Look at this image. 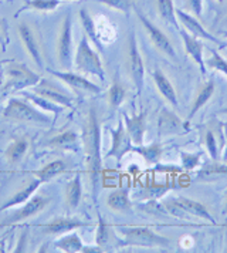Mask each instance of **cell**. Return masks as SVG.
<instances>
[{
	"label": "cell",
	"mask_w": 227,
	"mask_h": 253,
	"mask_svg": "<svg viewBox=\"0 0 227 253\" xmlns=\"http://www.w3.org/2000/svg\"><path fill=\"white\" fill-rule=\"evenodd\" d=\"M9 43H10V39H9L7 22L6 20H0V47H1L3 51H6Z\"/></svg>",
	"instance_id": "42"
},
{
	"label": "cell",
	"mask_w": 227,
	"mask_h": 253,
	"mask_svg": "<svg viewBox=\"0 0 227 253\" xmlns=\"http://www.w3.org/2000/svg\"><path fill=\"white\" fill-rule=\"evenodd\" d=\"M118 232L122 235L119 246H141V248H169L170 241L160 236L149 228L144 226H129L119 228Z\"/></svg>",
	"instance_id": "3"
},
{
	"label": "cell",
	"mask_w": 227,
	"mask_h": 253,
	"mask_svg": "<svg viewBox=\"0 0 227 253\" xmlns=\"http://www.w3.org/2000/svg\"><path fill=\"white\" fill-rule=\"evenodd\" d=\"M33 91L34 94L43 97V98L51 101V103L60 104V105L67 107V108H71V107H73V98H71V97H68L67 94H64V92H61L60 90H57L54 85L48 84V83L45 80H43V79H41V81H40L37 85H34Z\"/></svg>",
	"instance_id": "18"
},
{
	"label": "cell",
	"mask_w": 227,
	"mask_h": 253,
	"mask_svg": "<svg viewBox=\"0 0 227 253\" xmlns=\"http://www.w3.org/2000/svg\"><path fill=\"white\" fill-rule=\"evenodd\" d=\"M98 3L105 4L108 7H111L114 10H118V12H122L124 14H129V12L134 9V3L132 0H97Z\"/></svg>",
	"instance_id": "38"
},
{
	"label": "cell",
	"mask_w": 227,
	"mask_h": 253,
	"mask_svg": "<svg viewBox=\"0 0 227 253\" xmlns=\"http://www.w3.org/2000/svg\"><path fill=\"white\" fill-rule=\"evenodd\" d=\"M82 198V185H81V175L77 173L66 188V204L67 208L73 212L78 208Z\"/></svg>",
	"instance_id": "26"
},
{
	"label": "cell",
	"mask_w": 227,
	"mask_h": 253,
	"mask_svg": "<svg viewBox=\"0 0 227 253\" xmlns=\"http://www.w3.org/2000/svg\"><path fill=\"white\" fill-rule=\"evenodd\" d=\"M197 176L203 181H215L217 178L227 176V165L222 162L212 160V162H206L199 169Z\"/></svg>",
	"instance_id": "28"
},
{
	"label": "cell",
	"mask_w": 227,
	"mask_h": 253,
	"mask_svg": "<svg viewBox=\"0 0 227 253\" xmlns=\"http://www.w3.org/2000/svg\"><path fill=\"white\" fill-rule=\"evenodd\" d=\"M223 35H225V36H227V32H226V30H225V32H223Z\"/></svg>",
	"instance_id": "51"
},
{
	"label": "cell",
	"mask_w": 227,
	"mask_h": 253,
	"mask_svg": "<svg viewBox=\"0 0 227 253\" xmlns=\"http://www.w3.org/2000/svg\"><path fill=\"white\" fill-rule=\"evenodd\" d=\"M176 17L179 19V23L185 27V30H188V32L192 36H194V37L209 40V42L217 44L220 48H223V47L227 46V43H223V42H220L217 37H215L213 35H210V33L204 29L203 26H202V23H200L193 14H190V13H186L183 12V10H181V9H176Z\"/></svg>",
	"instance_id": "12"
},
{
	"label": "cell",
	"mask_w": 227,
	"mask_h": 253,
	"mask_svg": "<svg viewBox=\"0 0 227 253\" xmlns=\"http://www.w3.org/2000/svg\"><path fill=\"white\" fill-rule=\"evenodd\" d=\"M204 64L209 69H213L216 71L223 73L227 77V60L222 57L215 48H209V57H207V60H204Z\"/></svg>",
	"instance_id": "36"
},
{
	"label": "cell",
	"mask_w": 227,
	"mask_h": 253,
	"mask_svg": "<svg viewBox=\"0 0 227 253\" xmlns=\"http://www.w3.org/2000/svg\"><path fill=\"white\" fill-rule=\"evenodd\" d=\"M147 111H141L139 114L132 117L124 114L125 128L134 145H141L144 142V137L147 132Z\"/></svg>",
	"instance_id": "15"
},
{
	"label": "cell",
	"mask_w": 227,
	"mask_h": 253,
	"mask_svg": "<svg viewBox=\"0 0 227 253\" xmlns=\"http://www.w3.org/2000/svg\"><path fill=\"white\" fill-rule=\"evenodd\" d=\"M81 252L82 253H101L104 252L102 251L101 246H82V249H81Z\"/></svg>",
	"instance_id": "46"
},
{
	"label": "cell",
	"mask_w": 227,
	"mask_h": 253,
	"mask_svg": "<svg viewBox=\"0 0 227 253\" xmlns=\"http://www.w3.org/2000/svg\"><path fill=\"white\" fill-rule=\"evenodd\" d=\"M74 66L81 73H87L91 76L98 77L100 80H105V71L102 67V61L100 56L92 50L88 37L84 35L77 46V51L74 56Z\"/></svg>",
	"instance_id": "4"
},
{
	"label": "cell",
	"mask_w": 227,
	"mask_h": 253,
	"mask_svg": "<svg viewBox=\"0 0 227 253\" xmlns=\"http://www.w3.org/2000/svg\"><path fill=\"white\" fill-rule=\"evenodd\" d=\"M213 94H215V81L209 80L207 83H204L197 92V95H196V98L192 104V108L189 111V115H188V123L192 121L193 117L203 108L206 103L213 97Z\"/></svg>",
	"instance_id": "24"
},
{
	"label": "cell",
	"mask_w": 227,
	"mask_h": 253,
	"mask_svg": "<svg viewBox=\"0 0 227 253\" xmlns=\"http://www.w3.org/2000/svg\"><path fill=\"white\" fill-rule=\"evenodd\" d=\"M168 124V128H166V132L169 131H175L178 126H179V120L172 115V113H168V111H163V114L160 115V120H159V128L162 129L163 126Z\"/></svg>",
	"instance_id": "41"
},
{
	"label": "cell",
	"mask_w": 227,
	"mask_h": 253,
	"mask_svg": "<svg viewBox=\"0 0 227 253\" xmlns=\"http://www.w3.org/2000/svg\"><path fill=\"white\" fill-rule=\"evenodd\" d=\"M110 236H111V229L110 225L104 220L101 215L98 213V228H97V233H95V242L98 246H105L110 242Z\"/></svg>",
	"instance_id": "37"
},
{
	"label": "cell",
	"mask_w": 227,
	"mask_h": 253,
	"mask_svg": "<svg viewBox=\"0 0 227 253\" xmlns=\"http://www.w3.org/2000/svg\"><path fill=\"white\" fill-rule=\"evenodd\" d=\"M60 6V0H26L24 6L20 7L14 17H19V14L24 10H37V12H54Z\"/></svg>",
	"instance_id": "33"
},
{
	"label": "cell",
	"mask_w": 227,
	"mask_h": 253,
	"mask_svg": "<svg viewBox=\"0 0 227 253\" xmlns=\"http://www.w3.org/2000/svg\"><path fill=\"white\" fill-rule=\"evenodd\" d=\"M217 1H219V3H223V1H225V0H217Z\"/></svg>",
	"instance_id": "50"
},
{
	"label": "cell",
	"mask_w": 227,
	"mask_h": 253,
	"mask_svg": "<svg viewBox=\"0 0 227 253\" xmlns=\"http://www.w3.org/2000/svg\"><path fill=\"white\" fill-rule=\"evenodd\" d=\"M3 80L4 83L0 87V91L4 94L17 92L26 90L29 87L37 85L41 77L33 73L26 64L17 61H6L3 67Z\"/></svg>",
	"instance_id": "2"
},
{
	"label": "cell",
	"mask_w": 227,
	"mask_h": 253,
	"mask_svg": "<svg viewBox=\"0 0 227 253\" xmlns=\"http://www.w3.org/2000/svg\"><path fill=\"white\" fill-rule=\"evenodd\" d=\"M170 201H172L173 204H176L179 208H182L185 212H188L190 216L206 219L207 222H210V223L216 225V219L213 218V215L207 211V208L204 207L202 202L194 201V199H190V198H185V196L172 198Z\"/></svg>",
	"instance_id": "16"
},
{
	"label": "cell",
	"mask_w": 227,
	"mask_h": 253,
	"mask_svg": "<svg viewBox=\"0 0 227 253\" xmlns=\"http://www.w3.org/2000/svg\"><path fill=\"white\" fill-rule=\"evenodd\" d=\"M134 9H135V13L136 16H138V19H139V22L142 23L144 29L147 30V33L149 36V39H151V42H152V44L156 47L162 54H165L166 57H169L170 60H176L178 58L176 57V51H175V48L172 46L170 40L168 39V36L165 35L158 26H155V24L152 23L138 7L134 6Z\"/></svg>",
	"instance_id": "6"
},
{
	"label": "cell",
	"mask_w": 227,
	"mask_h": 253,
	"mask_svg": "<svg viewBox=\"0 0 227 253\" xmlns=\"http://www.w3.org/2000/svg\"><path fill=\"white\" fill-rule=\"evenodd\" d=\"M226 209H227V195H226Z\"/></svg>",
	"instance_id": "52"
},
{
	"label": "cell",
	"mask_w": 227,
	"mask_h": 253,
	"mask_svg": "<svg viewBox=\"0 0 227 253\" xmlns=\"http://www.w3.org/2000/svg\"><path fill=\"white\" fill-rule=\"evenodd\" d=\"M90 225L91 223L88 222H82L76 218H57L48 223L41 225V229L48 235H64L67 232L78 229V228H85Z\"/></svg>",
	"instance_id": "17"
},
{
	"label": "cell",
	"mask_w": 227,
	"mask_h": 253,
	"mask_svg": "<svg viewBox=\"0 0 227 253\" xmlns=\"http://www.w3.org/2000/svg\"><path fill=\"white\" fill-rule=\"evenodd\" d=\"M188 6L194 17H200L203 13V0H188Z\"/></svg>",
	"instance_id": "43"
},
{
	"label": "cell",
	"mask_w": 227,
	"mask_h": 253,
	"mask_svg": "<svg viewBox=\"0 0 227 253\" xmlns=\"http://www.w3.org/2000/svg\"><path fill=\"white\" fill-rule=\"evenodd\" d=\"M200 157L202 154L197 152V154H188V152H181V161H182V168L185 171H193L199 167L200 164Z\"/></svg>",
	"instance_id": "40"
},
{
	"label": "cell",
	"mask_w": 227,
	"mask_h": 253,
	"mask_svg": "<svg viewBox=\"0 0 227 253\" xmlns=\"http://www.w3.org/2000/svg\"><path fill=\"white\" fill-rule=\"evenodd\" d=\"M47 147H50L53 150L79 152L81 141H79V135L76 131L67 129V131H64V132H61V134H58V135L50 139L47 142Z\"/></svg>",
	"instance_id": "19"
},
{
	"label": "cell",
	"mask_w": 227,
	"mask_h": 253,
	"mask_svg": "<svg viewBox=\"0 0 227 253\" xmlns=\"http://www.w3.org/2000/svg\"><path fill=\"white\" fill-rule=\"evenodd\" d=\"M107 205L115 212H129L132 209V202L129 198L128 188H119L113 191L107 198Z\"/></svg>",
	"instance_id": "22"
},
{
	"label": "cell",
	"mask_w": 227,
	"mask_h": 253,
	"mask_svg": "<svg viewBox=\"0 0 227 253\" xmlns=\"http://www.w3.org/2000/svg\"><path fill=\"white\" fill-rule=\"evenodd\" d=\"M3 117L7 120H13V121H20V123H36V124H50L51 123V120L47 115L20 98L9 100L6 108L3 110Z\"/></svg>",
	"instance_id": "5"
},
{
	"label": "cell",
	"mask_w": 227,
	"mask_h": 253,
	"mask_svg": "<svg viewBox=\"0 0 227 253\" xmlns=\"http://www.w3.org/2000/svg\"><path fill=\"white\" fill-rule=\"evenodd\" d=\"M54 246H56L57 249H60V251H63V252L66 253H77L81 252L84 243L81 241L78 233L76 230H71V232L64 233L61 238H58L54 242Z\"/></svg>",
	"instance_id": "27"
},
{
	"label": "cell",
	"mask_w": 227,
	"mask_h": 253,
	"mask_svg": "<svg viewBox=\"0 0 227 253\" xmlns=\"http://www.w3.org/2000/svg\"><path fill=\"white\" fill-rule=\"evenodd\" d=\"M128 66H129V76L135 84L136 91L141 95V92L144 90L145 67H144V60L141 56V51L138 48V42H136L134 30L129 33V39H128Z\"/></svg>",
	"instance_id": "7"
},
{
	"label": "cell",
	"mask_w": 227,
	"mask_h": 253,
	"mask_svg": "<svg viewBox=\"0 0 227 253\" xmlns=\"http://www.w3.org/2000/svg\"><path fill=\"white\" fill-rule=\"evenodd\" d=\"M179 32H181L182 42H183V47H185L186 54L200 67L202 76H206V64H204L203 57V43L197 37L189 35V32L185 30V29H179Z\"/></svg>",
	"instance_id": "14"
},
{
	"label": "cell",
	"mask_w": 227,
	"mask_h": 253,
	"mask_svg": "<svg viewBox=\"0 0 227 253\" xmlns=\"http://www.w3.org/2000/svg\"><path fill=\"white\" fill-rule=\"evenodd\" d=\"M220 113H222V114H227V107L222 108V110H220Z\"/></svg>",
	"instance_id": "48"
},
{
	"label": "cell",
	"mask_w": 227,
	"mask_h": 253,
	"mask_svg": "<svg viewBox=\"0 0 227 253\" xmlns=\"http://www.w3.org/2000/svg\"><path fill=\"white\" fill-rule=\"evenodd\" d=\"M57 58L60 66L64 70H70L73 66V23L71 16L67 14L61 26L58 40H57Z\"/></svg>",
	"instance_id": "8"
},
{
	"label": "cell",
	"mask_w": 227,
	"mask_h": 253,
	"mask_svg": "<svg viewBox=\"0 0 227 253\" xmlns=\"http://www.w3.org/2000/svg\"><path fill=\"white\" fill-rule=\"evenodd\" d=\"M1 84H3V77L0 76V87H1Z\"/></svg>",
	"instance_id": "49"
},
{
	"label": "cell",
	"mask_w": 227,
	"mask_h": 253,
	"mask_svg": "<svg viewBox=\"0 0 227 253\" xmlns=\"http://www.w3.org/2000/svg\"><path fill=\"white\" fill-rule=\"evenodd\" d=\"M41 185H43V182H41L38 178L34 176L33 179L26 185L24 188H22L20 191H17L14 195L11 196L10 199H7V201L0 207V212H1V211H7V209H10V208L17 207V205H23L24 202H27V201L37 192V189H38Z\"/></svg>",
	"instance_id": "20"
},
{
	"label": "cell",
	"mask_w": 227,
	"mask_h": 253,
	"mask_svg": "<svg viewBox=\"0 0 227 253\" xmlns=\"http://www.w3.org/2000/svg\"><path fill=\"white\" fill-rule=\"evenodd\" d=\"M156 9H158L159 16L163 22L173 26L176 30L181 29L179 23H178V17H176V9H175L172 0H156Z\"/></svg>",
	"instance_id": "32"
},
{
	"label": "cell",
	"mask_w": 227,
	"mask_h": 253,
	"mask_svg": "<svg viewBox=\"0 0 227 253\" xmlns=\"http://www.w3.org/2000/svg\"><path fill=\"white\" fill-rule=\"evenodd\" d=\"M132 152H136V154H139L147 164L149 165H155V164H158L160 161V158H162V145L158 144V142H153V144H149V145H134L132 147Z\"/></svg>",
	"instance_id": "29"
},
{
	"label": "cell",
	"mask_w": 227,
	"mask_h": 253,
	"mask_svg": "<svg viewBox=\"0 0 227 253\" xmlns=\"http://www.w3.org/2000/svg\"><path fill=\"white\" fill-rule=\"evenodd\" d=\"M111 137H113V144L110 151L105 154V158H115L118 164H121L122 158L128 152H132V141L129 134L126 132V128L122 120L118 121V126L116 128H110Z\"/></svg>",
	"instance_id": "9"
},
{
	"label": "cell",
	"mask_w": 227,
	"mask_h": 253,
	"mask_svg": "<svg viewBox=\"0 0 227 253\" xmlns=\"http://www.w3.org/2000/svg\"><path fill=\"white\" fill-rule=\"evenodd\" d=\"M6 252V248H4V239L3 241H0V253Z\"/></svg>",
	"instance_id": "47"
},
{
	"label": "cell",
	"mask_w": 227,
	"mask_h": 253,
	"mask_svg": "<svg viewBox=\"0 0 227 253\" xmlns=\"http://www.w3.org/2000/svg\"><path fill=\"white\" fill-rule=\"evenodd\" d=\"M170 189L169 184H148L142 186L135 196L144 201H158Z\"/></svg>",
	"instance_id": "31"
},
{
	"label": "cell",
	"mask_w": 227,
	"mask_h": 253,
	"mask_svg": "<svg viewBox=\"0 0 227 253\" xmlns=\"http://www.w3.org/2000/svg\"><path fill=\"white\" fill-rule=\"evenodd\" d=\"M67 172V164L63 160H56V161L50 162L44 165L43 168H40L38 171H33V175L36 178H38L43 184L50 182L51 179H54L56 176L61 173Z\"/></svg>",
	"instance_id": "25"
},
{
	"label": "cell",
	"mask_w": 227,
	"mask_h": 253,
	"mask_svg": "<svg viewBox=\"0 0 227 253\" xmlns=\"http://www.w3.org/2000/svg\"><path fill=\"white\" fill-rule=\"evenodd\" d=\"M153 81L158 87V91L160 92V95L172 105V107H178L179 105V100H178V94L175 91V87L172 85V83L168 79V76L162 71L160 69H155V71L152 73Z\"/></svg>",
	"instance_id": "21"
},
{
	"label": "cell",
	"mask_w": 227,
	"mask_h": 253,
	"mask_svg": "<svg viewBox=\"0 0 227 253\" xmlns=\"http://www.w3.org/2000/svg\"><path fill=\"white\" fill-rule=\"evenodd\" d=\"M17 33H19L20 39H22V43L24 48H26V51L29 53V56L36 63V66L38 69H44L40 42H38V39H37L33 29L27 23H20L19 27H17Z\"/></svg>",
	"instance_id": "13"
},
{
	"label": "cell",
	"mask_w": 227,
	"mask_h": 253,
	"mask_svg": "<svg viewBox=\"0 0 227 253\" xmlns=\"http://www.w3.org/2000/svg\"><path fill=\"white\" fill-rule=\"evenodd\" d=\"M50 204V198L43 195H33L27 202L23 204V207L16 211L14 213H11L9 218L6 219L4 222H1L0 225L6 226V225H16V223H20L26 219H30L38 215L47 205Z\"/></svg>",
	"instance_id": "10"
},
{
	"label": "cell",
	"mask_w": 227,
	"mask_h": 253,
	"mask_svg": "<svg viewBox=\"0 0 227 253\" xmlns=\"http://www.w3.org/2000/svg\"><path fill=\"white\" fill-rule=\"evenodd\" d=\"M20 92H22L24 98H27V100H30L32 103H34V105H37V107L43 108L44 111L53 113L54 115H58L61 111H63V110H64V107H63V105H60V104H56V103H51V101L45 100V98L40 97V95H37V94H34V92L24 91V90H22Z\"/></svg>",
	"instance_id": "35"
},
{
	"label": "cell",
	"mask_w": 227,
	"mask_h": 253,
	"mask_svg": "<svg viewBox=\"0 0 227 253\" xmlns=\"http://www.w3.org/2000/svg\"><path fill=\"white\" fill-rule=\"evenodd\" d=\"M47 71L57 77L58 80H61L63 83H66L70 88H73L74 91L77 92H91V94H100L101 92V87L94 84L92 81H90L88 79L79 76L77 73H71V71H57V70L53 69H47Z\"/></svg>",
	"instance_id": "11"
},
{
	"label": "cell",
	"mask_w": 227,
	"mask_h": 253,
	"mask_svg": "<svg viewBox=\"0 0 227 253\" xmlns=\"http://www.w3.org/2000/svg\"><path fill=\"white\" fill-rule=\"evenodd\" d=\"M220 128H222L223 137H225V154H223V161H227V123H220Z\"/></svg>",
	"instance_id": "45"
},
{
	"label": "cell",
	"mask_w": 227,
	"mask_h": 253,
	"mask_svg": "<svg viewBox=\"0 0 227 253\" xmlns=\"http://www.w3.org/2000/svg\"><path fill=\"white\" fill-rule=\"evenodd\" d=\"M82 145L85 152V165L90 178L92 198L97 201L102 178L101 157V126L95 108H91L82 132Z\"/></svg>",
	"instance_id": "1"
},
{
	"label": "cell",
	"mask_w": 227,
	"mask_h": 253,
	"mask_svg": "<svg viewBox=\"0 0 227 253\" xmlns=\"http://www.w3.org/2000/svg\"><path fill=\"white\" fill-rule=\"evenodd\" d=\"M26 241H27V230H24L20 236V241H19V245L14 248V252H24L26 251Z\"/></svg>",
	"instance_id": "44"
},
{
	"label": "cell",
	"mask_w": 227,
	"mask_h": 253,
	"mask_svg": "<svg viewBox=\"0 0 227 253\" xmlns=\"http://www.w3.org/2000/svg\"><path fill=\"white\" fill-rule=\"evenodd\" d=\"M29 151V141L26 138H17L11 141L4 150V158L10 165L16 167L23 161L24 155Z\"/></svg>",
	"instance_id": "23"
},
{
	"label": "cell",
	"mask_w": 227,
	"mask_h": 253,
	"mask_svg": "<svg viewBox=\"0 0 227 253\" xmlns=\"http://www.w3.org/2000/svg\"><path fill=\"white\" fill-rule=\"evenodd\" d=\"M204 145L207 148V152L209 155L212 157V160L217 161L219 160V152H220V148H219V144H217V139H216L215 134L212 129H207L206 134H204Z\"/></svg>",
	"instance_id": "39"
},
{
	"label": "cell",
	"mask_w": 227,
	"mask_h": 253,
	"mask_svg": "<svg viewBox=\"0 0 227 253\" xmlns=\"http://www.w3.org/2000/svg\"><path fill=\"white\" fill-rule=\"evenodd\" d=\"M125 95H126V91H125V87L122 85V83L119 81L118 77H115L108 90V104L113 110H118L121 107V104L124 103Z\"/></svg>",
	"instance_id": "34"
},
{
	"label": "cell",
	"mask_w": 227,
	"mask_h": 253,
	"mask_svg": "<svg viewBox=\"0 0 227 253\" xmlns=\"http://www.w3.org/2000/svg\"><path fill=\"white\" fill-rule=\"evenodd\" d=\"M79 20H81V24L84 27V32H85V36L88 37V40H91L94 43V46L97 47L98 50H102V44L100 42V37H98V33H97V27H95V22L94 19L91 17V14L88 13L87 9H81L78 12Z\"/></svg>",
	"instance_id": "30"
}]
</instances>
